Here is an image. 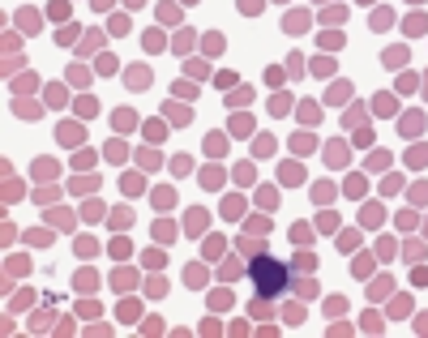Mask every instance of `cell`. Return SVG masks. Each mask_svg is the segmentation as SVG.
<instances>
[{
	"label": "cell",
	"instance_id": "cell-1",
	"mask_svg": "<svg viewBox=\"0 0 428 338\" xmlns=\"http://www.w3.org/2000/svg\"><path fill=\"white\" fill-rule=\"evenodd\" d=\"M248 279L257 283V295H266V300H274V295H283L291 287L287 265H283L279 257H270V252H257V257L248 261Z\"/></svg>",
	"mask_w": 428,
	"mask_h": 338
},
{
	"label": "cell",
	"instance_id": "cell-2",
	"mask_svg": "<svg viewBox=\"0 0 428 338\" xmlns=\"http://www.w3.org/2000/svg\"><path fill=\"white\" fill-rule=\"evenodd\" d=\"M304 172H300V163H283V184H300Z\"/></svg>",
	"mask_w": 428,
	"mask_h": 338
},
{
	"label": "cell",
	"instance_id": "cell-3",
	"mask_svg": "<svg viewBox=\"0 0 428 338\" xmlns=\"http://www.w3.org/2000/svg\"><path fill=\"white\" fill-rule=\"evenodd\" d=\"M52 172H56V163H52V159H39V163H34V176H39V180H47Z\"/></svg>",
	"mask_w": 428,
	"mask_h": 338
},
{
	"label": "cell",
	"instance_id": "cell-4",
	"mask_svg": "<svg viewBox=\"0 0 428 338\" xmlns=\"http://www.w3.org/2000/svg\"><path fill=\"white\" fill-rule=\"evenodd\" d=\"M313 73H317V77H326V73H334V60H326V56H321V60H313Z\"/></svg>",
	"mask_w": 428,
	"mask_h": 338
},
{
	"label": "cell",
	"instance_id": "cell-5",
	"mask_svg": "<svg viewBox=\"0 0 428 338\" xmlns=\"http://www.w3.org/2000/svg\"><path fill=\"white\" fill-rule=\"evenodd\" d=\"M184 279H188V287H197L201 279H206V270H201V265H188V270H184Z\"/></svg>",
	"mask_w": 428,
	"mask_h": 338
},
{
	"label": "cell",
	"instance_id": "cell-6",
	"mask_svg": "<svg viewBox=\"0 0 428 338\" xmlns=\"http://www.w3.org/2000/svg\"><path fill=\"white\" fill-rule=\"evenodd\" d=\"M402 60H407V52H402V47H390V52H386V65H390V69L402 65Z\"/></svg>",
	"mask_w": 428,
	"mask_h": 338
},
{
	"label": "cell",
	"instance_id": "cell-7",
	"mask_svg": "<svg viewBox=\"0 0 428 338\" xmlns=\"http://www.w3.org/2000/svg\"><path fill=\"white\" fill-rule=\"evenodd\" d=\"M407 308H411V300H407V295H398L394 304H390V312H394V317H407Z\"/></svg>",
	"mask_w": 428,
	"mask_h": 338
},
{
	"label": "cell",
	"instance_id": "cell-8",
	"mask_svg": "<svg viewBox=\"0 0 428 338\" xmlns=\"http://www.w3.org/2000/svg\"><path fill=\"white\" fill-rule=\"evenodd\" d=\"M210 304H214V308H231V291H214Z\"/></svg>",
	"mask_w": 428,
	"mask_h": 338
},
{
	"label": "cell",
	"instance_id": "cell-9",
	"mask_svg": "<svg viewBox=\"0 0 428 338\" xmlns=\"http://www.w3.org/2000/svg\"><path fill=\"white\" fill-rule=\"evenodd\" d=\"M60 141H65V146H77L81 137H77V129H73V124H65V129H60Z\"/></svg>",
	"mask_w": 428,
	"mask_h": 338
},
{
	"label": "cell",
	"instance_id": "cell-10",
	"mask_svg": "<svg viewBox=\"0 0 428 338\" xmlns=\"http://www.w3.org/2000/svg\"><path fill=\"white\" fill-rule=\"evenodd\" d=\"M313 197L321 201V206H326V201H330V197H334V188H330V184H317V188H313Z\"/></svg>",
	"mask_w": 428,
	"mask_h": 338
},
{
	"label": "cell",
	"instance_id": "cell-11",
	"mask_svg": "<svg viewBox=\"0 0 428 338\" xmlns=\"http://www.w3.org/2000/svg\"><path fill=\"white\" fill-rule=\"evenodd\" d=\"M146 47H150V52H159V47H163V34L150 30V34H146Z\"/></svg>",
	"mask_w": 428,
	"mask_h": 338
},
{
	"label": "cell",
	"instance_id": "cell-12",
	"mask_svg": "<svg viewBox=\"0 0 428 338\" xmlns=\"http://www.w3.org/2000/svg\"><path fill=\"white\" fill-rule=\"evenodd\" d=\"M77 112L81 116H94V99H90V94H86V99H77Z\"/></svg>",
	"mask_w": 428,
	"mask_h": 338
},
{
	"label": "cell",
	"instance_id": "cell-13",
	"mask_svg": "<svg viewBox=\"0 0 428 338\" xmlns=\"http://www.w3.org/2000/svg\"><path fill=\"white\" fill-rule=\"evenodd\" d=\"M377 112H394V99H390V94H377Z\"/></svg>",
	"mask_w": 428,
	"mask_h": 338
},
{
	"label": "cell",
	"instance_id": "cell-14",
	"mask_svg": "<svg viewBox=\"0 0 428 338\" xmlns=\"http://www.w3.org/2000/svg\"><path fill=\"white\" fill-rule=\"evenodd\" d=\"M201 184H206V188H214V184H219V167H210V172L201 176Z\"/></svg>",
	"mask_w": 428,
	"mask_h": 338
},
{
	"label": "cell",
	"instance_id": "cell-15",
	"mask_svg": "<svg viewBox=\"0 0 428 338\" xmlns=\"http://www.w3.org/2000/svg\"><path fill=\"white\" fill-rule=\"evenodd\" d=\"M240 9H244V13H257V9H261V0H240Z\"/></svg>",
	"mask_w": 428,
	"mask_h": 338
},
{
	"label": "cell",
	"instance_id": "cell-16",
	"mask_svg": "<svg viewBox=\"0 0 428 338\" xmlns=\"http://www.w3.org/2000/svg\"><path fill=\"white\" fill-rule=\"evenodd\" d=\"M107 5H112V0H94V9H107Z\"/></svg>",
	"mask_w": 428,
	"mask_h": 338
}]
</instances>
